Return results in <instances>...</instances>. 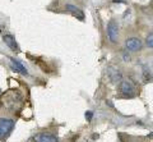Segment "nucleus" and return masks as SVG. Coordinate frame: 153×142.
Masks as SVG:
<instances>
[{
	"instance_id": "obj_1",
	"label": "nucleus",
	"mask_w": 153,
	"mask_h": 142,
	"mask_svg": "<svg viewBox=\"0 0 153 142\" xmlns=\"http://www.w3.org/2000/svg\"><path fill=\"white\" fill-rule=\"evenodd\" d=\"M14 128V120L7 119V118H0V140H4L9 136V133Z\"/></svg>"
},
{
	"instance_id": "obj_2",
	"label": "nucleus",
	"mask_w": 153,
	"mask_h": 142,
	"mask_svg": "<svg viewBox=\"0 0 153 142\" xmlns=\"http://www.w3.org/2000/svg\"><path fill=\"white\" fill-rule=\"evenodd\" d=\"M107 37L112 44H116L119 41V25L116 21L111 19L107 25Z\"/></svg>"
},
{
	"instance_id": "obj_3",
	"label": "nucleus",
	"mask_w": 153,
	"mask_h": 142,
	"mask_svg": "<svg viewBox=\"0 0 153 142\" xmlns=\"http://www.w3.org/2000/svg\"><path fill=\"white\" fill-rule=\"evenodd\" d=\"M119 83H120V86H119L120 92L124 95V96H128V97L135 96V87H134V84L130 81H128V79H121Z\"/></svg>"
},
{
	"instance_id": "obj_4",
	"label": "nucleus",
	"mask_w": 153,
	"mask_h": 142,
	"mask_svg": "<svg viewBox=\"0 0 153 142\" xmlns=\"http://www.w3.org/2000/svg\"><path fill=\"white\" fill-rule=\"evenodd\" d=\"M143 47V42L138 37H130L125 41V49L129 51H139Z\"/></svg>"
},
{
	"instance_id": "obj_5",
	"label": "nucleus",
	"mask_w": 153,
	"mask_h": 142,
	"mask_svg": "<svg viewBox=\"0 0 153 142\" xmlns=\"http://www.w3.org/2000/svg\"><path fill=\"white\" fill-rule=\"evenodd\" d=\"M107 74H108V78L111 79L112 83H119L123 79V74L119 69L114 68V67H110L107 69Z\"/></svg>"
},
{
	"instance_id": "obj_6",
	"label": "nucleus",
	"mask_w": 153,
	"mask_h": 142,
	"mask_svg": "<svg viewBox=\"0 0 153 142\" xmlns=\"http://www.w3.org/2000/svg\"><path fill=\"white\" fill-rule=\"evenodd\" d=\"M3 41L5 42V45H7L10 50H13V51H19V47H18L17 41H16V39H14L12 35H4V36H3Z\"/></svg>"
},
{
	"instance_id": "obj_7",
	"label": "nucleus",
	"mask_w": 153,
	"mask_h": 142,
	"mask_svg": "<svg viewBox=\"0 0 153 142\" xmlns=\"http://www.w3.org/2000/svg\"><path fill=\"white\" fill-rule=\"evenodd\" d=\"M35 142H59L55 136L46 135V133H40L35 136Z\"/></svg>"
},
{
	"instance_id": "obj_8",
	"label": "nucleus",
	"mask_w": 153,
	"mask_h": 142,
	"mask_svg": "<svg viewBox=\"0 0 153 142\" xmlns=\"http://www.w3.org/2000/svg\"><path fill=\"white\" fill-rule=\"evenodd\" d=\"M9 60L12 61V65H13V68L16 69V70H18L19 73H22V74H26V75L28 74V70H27V68H26L25 65H23V64H22V63H21V61H19V60H16L14 58H10Z\"/></svg>"
},
{
	"instance_id": "obj_9",
	"label": "nucleus",
	"mask_w": 153,
	"mask_h": 142,
	"mask_svg": "<svg viewBox=\"0 0 153 142\" xmlns=\"http://www.w3.org/2000/svg\"><path fill=\"white\" fill-rule=\"evenodd\" d=\"M66 10H69V12H71V14L73 16H75L76 18H79V19H83L84 18V14H83V12L80 10V9H78V8H75L74 5H66Z\"/></svg>"
},
{
	"instance_id": "obj_10",
	"label": "nucleus",
	"mask_w": 153,
	"mask_h": 142,
	"mask_svg": "<svg viewBox=\"0 0 153 142\" xmlns=\"http://www.w3.org/2000/svg\"><path fill=\"white\" fill-rule=\"evenodd\" d=\"M146 45H147L148 47H149V49H152V47H153V34H152V32H151V34L147 36Z\"/></svg>"
},
{
	"instance_id": "obj_11",
	"label": "nucleus",
	"mask_w": 153,
	"mask_h": 142,
	"mask_svg": "<svg viewBox=\"0 0 153 142\" xmlns=\"http://www.w3.org/2000/svg\"><path fill=\"white\" fill-rule=\"evenodd\" d=\"M92 117H93V113L92 111H87V113H85V119H87L88 122L92 119Z\"/></svg>"
},
{
	"instance_id": "obj_12",
	"label": "nucleus",
	"mask_w": 153,
	"mask_h": 142,
	"mask_svg": "<svg viewBox=\"0 0 153 142\" xmlns=\"http://www.w3.org/2000/svg\"><path fill=\"white\" fill-rule=\"evenodd\" d=\"M0 32H1V30H0Z\"/></svg>"
}]
</instances>
